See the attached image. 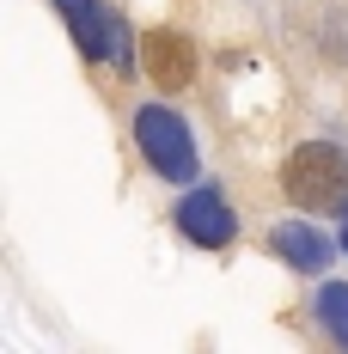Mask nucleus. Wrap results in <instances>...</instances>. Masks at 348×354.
Listing matches in <instances>:
<instances>
[{
	"mask_svg": "<svg viewBox=\"0 0 348 354\" xmlns=\"http://www.w3.org/2000/svg\"><path fill=\"white\" fill-rule=\"evenodd\" d=\"M312 312H318V324H324V336L348 348V281H324L318 299H312Z\"/></svg>",
	"mask_w": 348,
	"mask_h": 354,
	"instance_id": "7",
	"label": "nucleus"
},
{
	"mask_svg": "<svg viewBox=\"0 0 348 354\" xmlns=\"http://www.w3.org/2000/svg\"><path fill=\"white\" fill-rule=\"evenodd\" d=\"M342 257H348V202H342Z\"/></svg>",
	"mask_w": 348,
	"mask_h": 354,
	"instance_id": "8",
	"label": "nucleus"
},
{
	"mask_svg": "<svg viewBox=\"0 0 348 354\" xmlns=\"http://www.w3.org/2000/svg\"><path fill=\"white\" fill-rule=\"evenodd\" d=\"M135 147L165 183H196V171H202L196 135H190V122H183L172 104H140L135 110Z\"/></svg>",
	"mask_w": 348,
	"mask_h": 354,
	"instance_id": "2",
	"label": "nucleus"
},
{
	"mask_svg": "<svg viewBox=\"0 0 348 354\" xmlns=\"http://www.w3.org/2000/svg\"><path fill=\"white\" fill-rule=\"evenodd\" d=\"M140 62H147V73H153L165 92H177V86L196 80V49H190V37H177V31H147Z\"/></svg>",
	"mask_w": 348,
	"mask_h": 354,
	"instance_id": "6",
	"label": "nucleus"
},
{
	"mask_svg": "<svg viewBox=\"0 0 348 354\" xmlns=\"http://www.w3.org/2000/svg\"><path fill=\"white\" fill-rule=\"evenodd\" d=\"M269 250H275L293 275H324L330 257H336V245H330L318 226H306V220H281L275 232H269Z\"/></svg>",
	"mask_w": 348,
	"mask_h": 354,
	"instance_id": "5",
	"label": "nucleus"
},
{
	"mask_svg": "<svg viewBox=\"0 0 348 354\" xmlns=\"http://www.w3.org/2000/svg\"><path fill=\"white\" fill-rule=\"evenodd\" d=\"M55 6H62L86 62H104L110 73H135V37H129L116 6H104V0H55Z\"/></svg>",
	"mask_w": 348,
	"mask_h": 354,
	"instance_id": "3",
	"label": "nucleus"
},
{
	"mask_svg": "<svg viewBox=\"0 0 348 354\" xmlns=\"http://www.w3.org/2000/svg\"><path fill=\"white\" fill-rule=\"evenodd\" d=\"M172 220H177V232H183L190 245H202V250H226L232 239H239V214H232V202H226L220 189H208V183H196V189L172 208Z\"/></svg>",
	"mask_w": 348,
	"mask_h": 354,
	"instance_id": "4",
	"label": "nucleus"
},
{
	"mask_svg": "<svg viewBox=\"0 0 348 354\" xmlns=\"http://www.w3.org/2000/svg\"><path fill=\"white\" fill-rule=\"evenodd\" d=\"M281 189L306 214H342L348 202V147L336 141H300L281 159Z\"/></svg>",
	"mask_w": 348,
	"mask_h": 354,
	"instance_id": "1",
	"label": "nucleus"
}]
</instances>
